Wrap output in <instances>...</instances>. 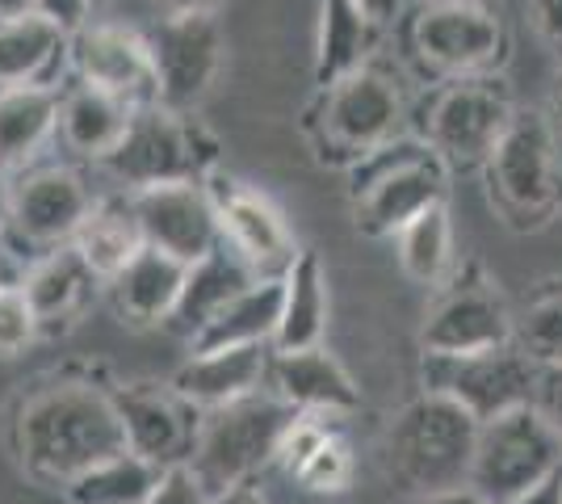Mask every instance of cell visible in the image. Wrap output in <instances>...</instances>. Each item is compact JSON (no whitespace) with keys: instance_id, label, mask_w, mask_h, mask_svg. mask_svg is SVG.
Here are the masks:
<instances>
[{"instance_id":"cell-12","label":"cell","mask_w":562,"mask_h":504,"mask_svg":"<svg viewBox=\"0 0 562 504\" xmlns=\"http://www.w3.org/2000/svg\"><path fill=\"white\" fill-rule=\"evenodd\" d=\"M513 336L516 320L508 312V299L479 265H467L449 278L437 303L428 307L420 345L424 354H483L508 345Z\"/></svg>"},{"instance_id":"cell-22","label":"cell","mask_w":562,"mask_h":504,"mask_svg":"<svg viewBox=\"0 0 562 504\" xmlns=\"http://www.w3.org/2000/svg\"><path fill=\"white\" fill-rule=\"evenodd\" d=\"M71 55V38L43 18L0 22V93L9 89H55Z\"/></svg>"},{"instance_id":"cell-3","label":"cell","mask_w":562,"mask_h":504,"mask_svg":"<svg viewBox=\"0 0 562 504\" xmlns=\"http://www.w3.org/2000/svg\"><path fill=\"white\" fill-rule=\"evenodd\" d=\"M474 441H479V421L462 404L424 391L420 400L398 412L386 455L395 480L407 492H420L424 501H432L470 483Z\"/></svg>"},{"instance_id":"cell-26","label":"cell","mask_w":562,"mask_h":504,"mask_svg":"<svg viewBox=\"0 0 562 504\" xmlns=\"http://www.w3.org/2000/svg\"><path fill=\"white\" fill-rule=\"evenodd\" d=\"M328 328V287L324 265L315 253H299L290 273L281 278V320L273 336V354H299L315 349Z\"/></svg>"},{"instance_id":"cell-35","label":"cell","mask_w":562,"mask_h":504,"mask_svg":"<svg viewBox=\"0 0 562 504\" xmlns=\"http://www.w3.org/2000/svg\"><path fill=\"white\" fill-rule=\"evenodd\" d=\"M38 333V320L30 312L22 290H4L0 294V354H18Z\"/></svg>"},{"instance_id":"cell-48","label":"cell","mask_w":562,"mask_h":504,"mask_svg":"<svg viewBox=\"0 0 562 504\" xmlns=\"http://www.w3.org/2000/svg\"><path fill=\"white\" fill-rule=\"evenodd\" d=\"M550 122H554V131H562V72L559 85H554V97H550Z\"/></svg>"},{"instance_id":"cell-18","label":"cell","mask_w":562,"mask_h":504,"mask_svg":"<svg viewBox=\"0 0 562 504\" xmlns=\"http://www.w3.org/2000/svg\"><path fill=\"white\" fill-rule=\"evenodd\" d=\"M89 211H93V193L71 168H38L13 186L9 232L34 248H59L80 232Z\"/></svg>"},{"instance_id":"cell-10","label":"cell","mask_w":562,"mask_h":504,"mask_svg":"<svg viewBox=\"0 0 562 504\" xmlns=\"http://www.w3.org/2000/svg\"><path fill=\"white\" fill-rule=\"evenodd\" d=\"M407 47L432 80L483 76L504 64L508 34L492 0H424L407 25Z\"/></svg>"},{"instance_id":"cell-47","label":"cell","mask_w":562,"mask_h":504,"mask_svg":"<svg viewBox=\"0 0 562 504\" xmlns=\"http://www.w3.org/2000/svg\"><path fill=\"white\" fill-rule=\"evenodd\" d=\"M424 504H487L483 496H474L470 488H458V492H446V496H432V501H424Z\"/></svg>"},{"instance_id":"cell-14","label":"cell","mask_w":562,"mask_h":504,"mask_svg":"<svg viewBox=\"0 0 562 504\" xmlns=\"http://www.w3.org/2000/svg\"><path fill=\"white\" fill-rule=\"evenodd\" d=\"M135 215H139L143 240L168 257L198 265L223 244L218 211L206 190V181H181V186H151L131 193Z\"/></svg>"},{"instance_id":"cell-39","label":"cell","mask_w":562,"mask_h":504,"mask_svg":"<svg viewBox=\"0 0 562 504\" xmlns=\"http://www.w3.org/2000/svg\"><path fill=\"white\" fill-rule=\"evenodd\" d=\"M529 9H533L538 34L562 55V0H529Z\"/></svg>"},{"instance_id":"cell-37","label":"cell","mask_w":562,"mask_h":504,"mask_svg":"<svg viewBox=\"0 0 562 504\" xmlns=\"http://www.w3.org/2000/svg\"><path fill=\"white\" fill-rule=\"evenodd\" d=\"M97 0H34V18H43L47 25H55L59 34L76 38L85 25H89V13H93Z\"/></svg>"},{"instance_id":"cell-33","label":"cell","mask_w":562,"mask_h":504,"mask_svg":"<svg viewBox=\"0 0 562 504\" xmlns=\"http://www.w3.org/2000/svg\"><path fill=\"white\" fill-rule=\"evenodd\" d=\"M160 483V467L139 455H117L68 483V504H147Z\"/></svg>"},{"instance_id":"cell-5","label":"cell","mask_w":562,"mask_h":504,"mask_svg":"<svg viewBox=\"0 0 562 504\" xmlns=\"http://www.w3.org/2000/svg\"><path fill=\"white\" fill-rule=\"evenodd\" d=\"M449 168L424 139L398 135L352 165V211L366 236H398L412 219L446 202Z\"/></svg>"},{"instance_id":"cell-28","label":"cell","mask_w":562,"mask_h":504,"mask_svg":"<svg viewBox=\"0 0 562 504\" xmlns=\"http://www.w3.org/2000/svg\"><path fill=\"white\" fill-rule=\"evenodd\" d=\"M281 320V278L239 290L202 333L193 336V354L214 349H244V345H273Z\"/></svg>"},{"instance_id":"cell-31","label":"cell","mask_w":562,"mask_h":504,"mask_svg":"<svg viewBox=\"0 0 562 504\" xmlns=\"http://www.w3.org/2000/svg\"><path fill=\"white\" fill-rule=\"evenodd\" d=\"M55 89H9L0 93V168H18L30 160L43 139L59 126Z\"/></svg>"},{"instance_id":"cell-24","label":"cell","mask_w":562,"mask_h":504,"mask_svg":"<svg viewBox=\"0 0 562 504\" xmlns=\"http://www.w3.org/2000/svg\"><path fill=\"white\" fill-rule=\"evenodd\" d=\"M186 261H177V257L147 244L139 257L110 282L117 315L131 320V324H168V315L181 299V287H186Z\"/></svg>"},{"instance_id":"cell-23","label":"cell","mask_w":562,"mask_h":504,"mask_svg":"<svg viewBox=\"0 0 562 504\" xmlns=\"http://www.w3.org/2000/svg\"><path fill=\"white\" fill-rule=\"evenodd\" d=\"M382 22H374L357 0H319V43H315V85L328 89L357 68L374 64Z\"/></svg>"},{"instance_id":"cell-11","label":"cell","mask_w":562,"mask_h":504,"mask_svg":"<svg viewBox=\"0 0 562 504\" xmlns=\"http://www.w3.org/2000/svg\"><path fill=\"white\" fill-rule=\"evenodd\" d=\"M424 391L462 404L479 425H487L504 412L533 404L538 366L520 354L516 340L483 354H424Z\"/></svg>"},{"instance_id":"cell-17","label":"cell","mask_w":562,"mask_h":504,"mask_svg":"<svg viewBox=\"0 0 562 504\" xmlns=\"http://www.w3.org/2000/svg\"><path fill=\"white\" fill-rule=\"evenodd\" d=\"M114 404L117 416H122V429H126V450L131 455L147 458L160 471L189 462L193 446H198L202 421H198L193 404L172 391V383L122 387L114 395Z\"/></svg>"},{"instance_id":"cell-2","label":"cell","mask_w":562,"mask_h":504,"mask_svg":"<svg viewBox=\"0 0 562 504\" xmlns=\"http://www.w3.org/2000/svg\"><path fill=\"white\" fill-rule=\"evenodd\" d=\"M495 215L513 232H541L562 215V156L554 122L541 110H516L513 126L483 165Z\"/></svg>"},{"instance_id":"cell-7","label":"cell","mask_w":562,"mask_h":504,"mask_svg":"<svg viewBox=\"0 0 562 504\" xmlns=\"http://www.w3.org/2000/svg\"><path fill=\"white\" fill-rule=\"evenodd\" d=\"M218 144L198 119L172 105H147L135 110L122 144L101 160L131 193L151 186H181V181H206Z\"/></svg>"},{"instance_id":"cell-36","label":"cell","mask_w":562,"mask_h":504,"mask_svg":"<svg viewBox=\"0 0 562 504\" xmlns=\"http://www.w3.org/2000/svg\"><path fill=\"white\" fill-rule=\"evenodd\" d=\"M147 504H214V496L202 488V480L193 475V467L181 462V467L160 471V483H156V492H151Z\"/></svg>"},{"instance_id":"cell-50","label":"cell","mask_w":562,"mask_h":504,"mask_svg":"<svg viewBox=\"0 0 562 504\" xmlns=\"http://www.w3.org/2000/svg\"><path fill=\"white\" fill-rule=\"evenodd\" d=\"M492 4H495V0H492Z\"/></svg>"},{"instance_id":"cell-40","label":"cell","mask_w":562,"mask_h":504,"mask_svg":"<svg viewBox=\"0 0 562 504\" xmlns=\"http://www.w3.org/2000/svg\"><path fill=\"white\" fill-rule=\"evenodd\" d=\"M25 287V265L22 257L9 248V244L0 240V294L4 290H22Z\"/></svg>"},{"instance_id":"cell-38","label":"cell","mask_w":562,"mask_h":504,"mask_svg":"<svg viewBox=\"0 0 562 504\" xmlns=\"http://www.w3.org/2000/svg\"><path fill=\"white\" fill-rule=\"evenodd\" d=\"M533 408L550 421V429L562 437V366L538 370V391H533Z\"/></svg>"},{"instance_id":"cell-27","label":"cell","mask_w":562,"mask_h":504,"mask_svg":"<svg viewBox=\"0 0 562 504\" xmlns=\"http://www.w3.org/2000/svg\"><path fill=\"white\" fill-rule=\"evenodd\" d=\"M131 119H135V105H126L122 97L93 89L85 80L59 101V135L71 152H80L89 160H105L122 144Z\"/></svg>"},{"instance_id":"cell-15","label":"cell","mask_w":562,"mask_h":504,"mask_svg":"<svg viewBox=\"0 0 562 504\" xmlns=\"http://www.w3.org/2000/svg\"><path fill=\"white\" fill-rule=\"evenodd\" d=\"M71 64L85 85L122 97L135 110L160 105L151 43L126 25H85L71 38Z\"/></svg>"},{"instance_id":"cell-25","label":"cell","mask_w":562,"mask_h":504,"mask_svg":"<svg viewBox=\"0 0 562 504\" xmlns=\"http://www.w3.org/2000/svg\"><path fill=\"white\" fill-rule=\"evenodd\" d=\"M71 248L85 257V265L101 282H114L117 273L147 248L135 202L131 198H101V202H93L89 219L71 236Z\"/></svg>"},{"instance_id":"cell-49","label":"cell","mask_w":562,"mask_h":504,"mask_svg":"<svg viewBox=\"0 0 562 504\" xmlns=\"http://www.w3.org/2000/svg\"><path fill=\"white\" fill-rule=\"evenodd\" d=\"M97 4H101V0H97Z\"/></svg>"},{"instance_id":"cell-45","label":"cell","mask_w":562,"mask_h":504,"mask_svg":"<svg viewBox=\"0 0 562 504\" xmlns=\"http://www.w3.org/2000/svg\"><path fill=\"white\" fill-rule=\"evenodd\" d=\"M9 223H13V186L0 177V240L9 236Z\"/></svg>"},{"instance_id":"cell-43","label":"cell","mask_w":562,"mask_h":504,"mask_svg":"<svg viewBox=\"0 0 562 504\" xmlns=\"http://www.w3.org/2000/svg\"><path fill=\"white\" fill-rule=\"evenodd\" d=\"M508 504H562V471L550 483L533 488L529 496H516V501H508Z\"/></svg>"},{"instance_id":"cell-6","label":"cell","mask_w":562,"mask_h":504,"mask_svg":"<svg viewBox=\"0 0 562 504\" xmlns=\"http://www.w3.org/2000/svg\"><path fill=\"white\" fill-rule=\"evenodd\" d=\"M407 101L398 80L378 64H366L352 76L319 89L311 110V135L324 160L336 165H361L378 147L395 144L403 135Z\"/></svg>"},{"instance_id":"cell-1","label":"cell","mask_w":562,"mask_h":504,"mask_svg":"<svg viewBox=\"0 0 562 504\" xmlns=\"http://www.w3.org/2000/svg\"><path fill=\"white\" fill-rule=\"evenodd\" d=\"M18 450L34 480L64 488L101 462L126 455V429L114 395L93 383H50L34 391L18 416Z\"/></svg>"},{"instance_id":"cell-20","label":"cell","mask_w":562,"mask_h":504,"mask_svg":"<svg viewBox=\"0 0 562 504\" xmlns=\"http://www.w3.org/2000/svg\"><path fill=\"white\" fill-rule=\"evenodd\" d=\"M269 349L265 345H244V349H214V354H193L177 370L172 391L189 400L193 408H223L244 395H257L260 383L269 379Z\"/></svg>"},{"instance_id":"cell-9","label":"cell","mask_w":562,"mask_h":504,"mask_svg":"<svg viewBox=\"0 0 562 504\" xmlns=\"http://www.w3.org/2000/svg\"><path fill=\"white\" fill-rule=\"evenodd\" d=\"M562 471V437L533 404L513 408L479 425L474 462H470V492L487 504H508L529 496Z\"/></svg>"},{"instance_id":"cell-8","label":"cell","mask_w":562,"mask_h":504,"mask_svg":"<svg viewBox=\"0 0 562 504\" xmlns=\"http://www.w3.org/2000/svg\"><path fill=\"white\" fill-rule=\"evenodd\" d=\"M516 97L499 72L446 80L424 114V144L449 172H474L492 160L495 144L516 119Z\"/></svg>"},{"instance_id":"cell-19","label":"cell","mask_w":562,"mask_h":504,"mask_svg":"<svg viewBox=\"0 0 562 504\" xmlns=\"http://www.w3.org/2000/svg\"><path fill=\"white\" fill-rule=\"evenodd\" d=\"M269 395L294 412H352L361 404V391L352 387L345 366L331 358L324 345L299 349V354H273L269 358Z\"/></svg>"},{"instance_id":"cell-42","label":"cell","mask_w":562,"mask_h":504,"mask_svg":"<svg viewBox=\"0 0 562 504\" xmlns=\"http://www.w3.org/2000/svg\"><path fill=\"white\" fill-rule=\"evenodd\" d=\"M214 504H269L265 501V492H260L257 483H235V488H227L223 496H214Z\"/></svg>"},{"instance_id":"cell-16","label":"cell","mask_w":562,"mask_h":504,"mask_svg":"<svg viewBox=\"0 0 562 504\" xmlns=\"http://www.w3.org/2000/svg\"><path fill=\"white\" fill-rule=\"evenodd\" d=\"M151 59H156V80H160V105L189 110L193 101L211 89L223 64V25L214 13H193V18H165L156 25Z\"/></svg>"},{"instance_id":"cell-46","label":"cell","mask_w":562,"mask_h":504,"mask_svg":"<svg viewBox=\"0 0 562 504\" xmlns=\"http://www.w3.org/2000/svg\"><path fill=\"white\" fill-rule=\"evenodd\" d=\"M34 0H0V22H18V18H30Z\"/></svg>"},{"instance_id":"cell-13","label":"cell","mask_w":562,"mask_h":504,"mask_svg":"<svg viewBox=\"0 0 562 504\" xmlns=\"http://www.w3.org/2000/svg\"><path fill=\"white\" fill-rule=\"evenodd\" d=\"M206 190H211L214 211H218L223 244L248 261V269L260 282L285 278L290 265L299 261V248H294V232L285 227L278 206L232 177H206Z\"/></svg>"},{"instance_id":"cell-30","label":"cell","mask_w":562,"mask_h":504,"mask_svg":"<svg viewBox=\"0 0 562 504\" xmlns=\"http://www.w3.org/2000/svg\"><path fill=\"white\" fill-rule=\"evenodd\" d=\"M97 282H101V278H97L93 269L85 265V257L68 244V248H50L47 257L25 273L22 294L38 324H55V320H68V315L80 312V307L89 303V294H93Z\"/></svg>"},{"instance_id":"cell-44","label":"cell","mask_w":562,"mask_h":504,"mask_svg":"<svg viewBox=\"0 0 562 504\" xmlns=\"http://www.w3.org/2000/svg\"><path fill=\"white\" fill-rule=\"evenodd\" d=\"M374 22H382V25H391L398 18V9H403V0H357Z\"/></svg>"},{"instance_id":"cell-34","label":"cell","mask_w":562,"mask_h":504,"mask_svg":"<svg viewBox=\"0 0 562 504\" xmlns=\"http://www.w3.org/2000/svg\"><path fill=\"white\" fill-rule=\"evenodd\" d=\"M516 345L538 370L562 366V278H546L516 320Z\"/></svg>"},{"instance_id":"cell-32","label":"cell","mask_w":562,"mask_h":504,"mask_svg":"<svg viewBox=\"0 0 562 504\" xmlns=\"http://www.w3.org/2000/svg\"><path fill=\"white\" fill-rule=\"evenodd\" d=\"M398 240V265L412 282L420 287H446L449 269H453V227H449L446 202L424 211L420 219H412Z\"/></svg>"},{"instance_id":"cell-41","label":"cell","mask_w":562,"mask_h":504,"mask_svg":"<svg viewBox=\"0 0 562 504\" xmlns=\"http://www.w3.org/2000/svg\"><path fill=\"white\" fill-rule=\"evenodd\" d=\"M168 18H193V13H214L218 0H156Z\"/></svg>"},{"instance_id":"cell-21","label":"cell","mask_w":562,"mask_h":504,"mask_svg":"<svg viewBox=\"0 0 562 504\" xmlns=\"http://www.w3.org/2000/svg\"><path fill=\"white\" fill-rule=\"evenodd\" d=\"M257 282L260 278L248 269V261H244L239 253H232L227 244H218L211 257H202L198 265H189L181 299H177V307H172V315H168V328L193 340V336L211 324L214 315L232 303L239 290L257 287Z\"/></svg>"},{"instance_id":"cell-29","label":"cell","mask_w":562,"mask_h":504,"mask_svg":"<svg viewBox=\"0 0 562 504\" xmlns=\"http://www.w3.org/2000/svg\"><path fill=\"white\" fill-rule=\"evenodd\" d=\"M281 462L306 492H345L352 480V458L345 437L328 429L319 416H299L281 446Z\"/></svg>"},{"instance_id":"cell-4","label":"cell","mask_w":562,"mask_h":504,"mask_svg":"<svg viewBox=\"0 0 562 504\" xmlns=\"http://www.w3.org/2000/svg\"><path fill=\"white\" fill-rule=\"evenodd\" d=\"M303 412L281 404L278 395H244L235 404L211 408L202 429H198V446L189 455L193 475L211 496H223L235 483H248L269 458L281 455L290 429L299 425Z\"/></svg>"}]
</instances>
